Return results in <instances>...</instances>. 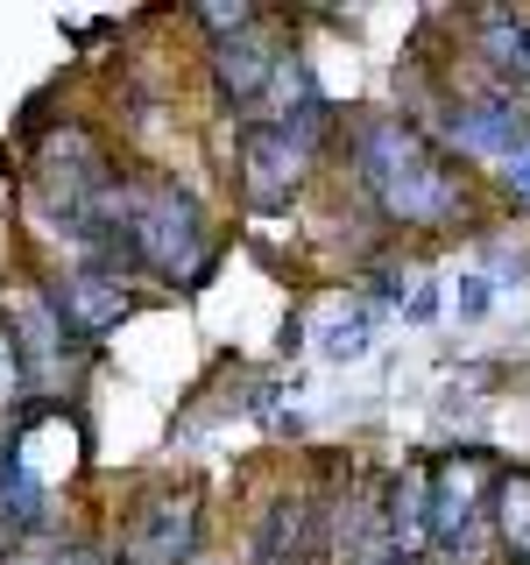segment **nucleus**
Wrapping results in <instances>:
<instances>
[{"label":"nucleus","instance_id":"f257e3e1","mask_svg":"<svg viewBox=\"0 0 530 565\" xmlns=\"http://www.w3.org/2000/svg\"><path fill=\"white\" fill-rule=\"evenodd\" d=\"M347 156H353V177H361V191L375 199V212L389 226H453L467 212V184L424 141L417 120L361 114L347 128Z\"/></svg>","mask_w":530,"mask_h":565},{"label":"nucleus","instance_id":"4468645a","mask_svg":"<svg viewBox=\"0 0 530 565\" xmlns=\"http://www.w3.org/2000/svg\"><path fill=\"white\" fill-rule=\"evenodd\" d=\"M403 311H411L417 326H424V318H438V282H417V290H411V305H403Z\"/></svg>","mask_w":530,"mask_h":565},{"label":"nucleus","instance_id":"ddd939ff","mask_svg":"<svg viewBox=\"0 0 530 565\" xmlns=\"http://www.w3.org/2000/svg\"><path fill=\"white\" fill-rule=\"evenodd\" d=\"M453 305H459V318H481V311L495 305V282H488V276H459Z\"/></svg>","mask_w":530,"mask_h":565},{"label":"nucleus","instance_id":"1a4fd4ad","mask_svg":"<svg viewBox=\"0 0 530 565\" xmlns=\"http://www.w3.org/2000/svg\"><path fill=\"white\" fill-rule=\"evenodd\" d=\"M382 537L396 565H424L432 558V467H403L382 488Z\"/></svg>","mask_w":530,"mask_h":565},{"label":"nucleus","instance_id":"9d476101","mask_svg":"<svg viewBox=\"0 0 530 565\" xmlns=\"http://www.w3.org/2000/svg\"><path fill=\"white\" fill-rule=\"evenodd\" d=\"M495 544L517 565H530V467H509L495 481Z\"/></svg>","mask_w":530,"mask_h":565},{"label":"nucleus","instance_id":"0eeeda50","mask_svg":"<svg viewBox=\"0 0 530 565\" xmlns=\"http://www.w3.org/2000/svg\"><path fill=\"white\" fill-rule=\"evenodd\" d=\"M50 290V305H57V318L71 326V340L78 347H99L106 332L120 326V318L135 311V290H128V276H114V269H64V276H50L43 282Z\"/></svg>","mask_w":530,"mask_h":565},{"label":"nucleus","instance_id":"20e7f679","mask_svg":"<svg viewBox=\"0 0 530 565\" xmlns=\"http://www.w3.org/2000/svg\"><path fill=\"white\" fill-rule=\"evenodd\" d=\"M446 141L459 156H474V163H517L530 156V99L517 85H474V93H459L446 106Z\"/></svg>","mask_w":530,"mask_h":565},{"label":"nucleus","instance_id":"423d86ee","mask_svg":"<svg viewBox=\"0 0 530 565\" xmlns=\"http://www.w3.org/2000/svg\"><path fill=\"white\" fill-rule=\"evenodd\" d=\"M311 141L305 135H290L283 120H247V135H241V191H247V205H290V191L305 184V170H311Z\"/></svg>","mask_w":530,"mask_h":565},{"label":"nucleus","instance_id":"2eb2a0df","mask_svg":"<svg viewBox=\"0 0 530 565\" xmlns=\"http://www.w3.org/2000/svg\"><path fill=\"white\" fill-rule=\"evenodd\" d=\"M502 184H509V199H523V205H530V156H517V163L502 170Z\"/></svg>","mask_w":530,"mask_h":565},{"label":"nucleus","instance_id":"39448f33","mask_svg":"<svg viewBox=\"0 0 530 565\" xmlns=\"http://www.w3.org/2000/svg\"><path fill=\"white\" fill-rule=\"evenodd\" d=\"M199 558V494L163 488L120 530V565H191Z\"/></svg>","mask_w":530,"mask_h":565},{"label":"nucleus","instance_id":"f3484780","mask_svg":"<svg viewBox=\"0 0 530 565\" xmlns=\"http://www.w3.org/2000/svg\"><path fill=\"white\" fill-rule=\"evenodd\" d=\"M424 565H438V558H424Z\"/></svg>","mask_w":530,"mask_h":565},{"label":"nucleus","instance_id":"dca6fc26","mask_svg":"<svg viewBox=\"0 0 530 565\" xmlns=\"http://www.w3.org/2000/svg\"><path fill=\"white\" fill-rule=\"evenodd\" d=\"M191 565H234V558H226V552H199V558H191Z\"/></svg>","mask_w":530,"mask_h":565},{"label":"nucleus","instance_id":"f8f14e48","mask_svg":"<svg viewBox=\"0 0 530 565\" xmlns=\"http://www.w3.org/2000/svg\"><path fill=\"white\" fill-rule=\"evenodd\" d=\"M29 347H22V332H14V311H0V417H14L29 403Z\"/></svg>","mask_w":530,"mask_h":565},{"label":"nucleus","instance_id":"6e6552de","mask_svg":"<svg viewBox=\"0 0 530 565\" xmlns=\"http://www.w3.org/2000/svg\"><path fill=\"white\" fill-rule=\"evenodd\" d=\"M283 71H290V57H283V43L262 22L212 43V85H220L226 106H255L269 85H283Z\"/></svg>","mask_w":530,"mask_h":565},{"label":"nucleus","instance_id":"7ed1b4c3","mask_svg":"<svg viewBox=\"0 0 530 565\" xmlns=\"http://www.w3.org/2000/svg\"><path fill=\"white\" fill-rule=\"evenodd\" d=\"M495 459L481 446H459L432 467V558L438 565H481L495 544Z\"/></svg>","mask_w":530,"mask_h":565},{"label":"nucleus","instance_id":"9b49d317","mask_svg":"<svg viewBox=\"0 0 530 565\" xmlns=\"http://www.w3.org/2000/svg\"><path fill=\"white\" fill-rule=\"evenodd\" d=\"M368 347H375V305H368V297H353V305H340L318 326V353H326V361H361Z\"/></svg>","mask_w":530,"mask_h":565},{"label":"nucleus","instance_id":"f03ea898","mask_svg":"<svg viewBox=\"0 0 530 565\" xmlns=\"http://www.w3.org/2000/svg\"><path fill=\"white\" fill-rule=\"evenodd\" d=\"M128 255L141 276H163V282H199L212 269V226L199 199L184 184H163V177H135L128 191Z\"/></svg>","mask_w":530,"mask_h":565}]
</instances>
